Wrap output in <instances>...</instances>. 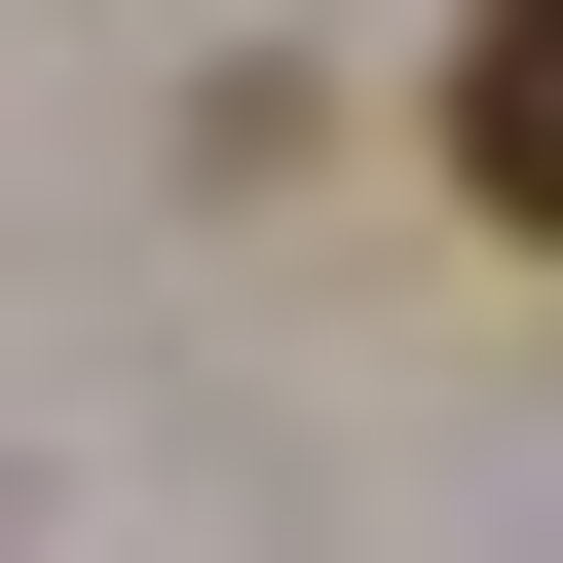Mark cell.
<instances>
[{
    "label": "cell",
    "mask_w": 563,
    "mask_h": 563,
    "mask_svg": "<svg viewBox=\"0 0 563 563\" xmlns=\"http://www.w3.org/2000/svg\"><path fill=\"white\" fill-rule=\"evenodd\" d=\"M451 188L563 263V0H451Z\"/></svg>",
    "instance_id": "cell-1"
}]
</instances>
